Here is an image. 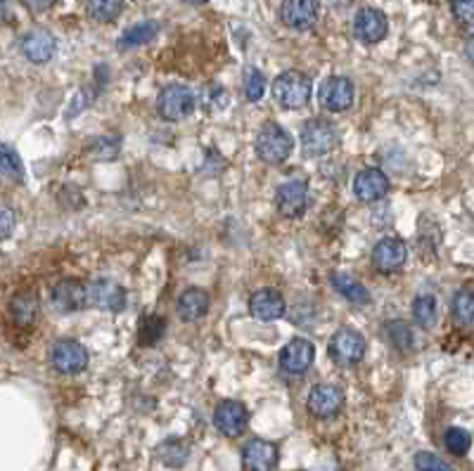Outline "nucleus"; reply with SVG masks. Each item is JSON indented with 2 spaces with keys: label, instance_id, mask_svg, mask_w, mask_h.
Segmentation results:
<instances>
[{
  "label": "nucleus",
  "instance_id": "obj_1",
  "mask_svg": "<svg viewBox=\"0 0 474 471\" xmlns=\"http://www.w3.org/2000/svg\"><path fill=\"white\" fill-rule=\"evenodd\" d=\"M273 97L282 110H304L311 100V78L301 71H282L273 81Z\"/></svg>",
  "mask_w": 474,
  "mask_h": 471
},
{
  "label": "nucleus",
  "instance_id": "obj_2",
  "mask_svg": "<svg viewBox=\"0 0 474 471\" xmlns=\"http://www.w3.org/2000/svg\"><path fill=\"white\" fill-rule=\"evenodd\" d=\"M294 140L282 126L278 123H264L256 136V155L261 162L282 164L287 156L292 155Z\"/></svg>",
  "mask_w": 474,
  "mask_h": 471
},
{
  "label": "nucleus",
  "instance_id": "obj_3",
  "mask_svg": "<svg viewBox=\"0 0 474 471\" xmlns=\"http://www.w3.org/2000/svg\"><path fill=\"white\" fill-rule=\"evenodd\" d=\"M339 145V130L332 121L325 119H313L301 129V149L306 156L318 159V156L330 155L332 149Z\"/></svg>",
  "mask_w": 474,
  "mask_h": 471
},
{
  "label": "nucleus",
  "instance_id": "obj_4",
  "mask_svg": "<svg viewBox=\"0 0 474 471\" xmlns=\"http://www.w3.org/2000/svg\"><path fill=\"white\" fill-rule=\"evenodd\" d=\"M195 93L190 91L188 85L171 84L159 93L157 111H159V117L166 119V121H183V119H188L190 114L195 111Z\"/></svg>",
  "mask_w": 474,
  "mask_h": 471
},
{
  "label": "nucleus",
  "instance_id": "obj_5",
  "mask_svg": "<svg viewBox=\"0 0 474 471\" xmlns=\"http://www.w3.org/2000/svg\"><path fill=\"white\" fill-rule=\"evenodd\" d=\"M365 355V339L361 332L351 330V327H342L332 334L330 339V358L337 365L344 368H353L363 360Z\"/></svg>",
  "mask_w": 474,
  "mask_h": 471
},
{
  "label": "nucleus",
  "instance_id": "obj_6",
  "mask_svg": "<svg viewBox=\"0 0 474 471\" xmlns=\"http://www.w3.org/2000/svg\"><path fill=\"white\" fill-rule=\"evenodd\" d=\"M85 304H88V308L119 313L126 306V289L114 280H95V282L85 284Z\"/></svg>",
  "mask_w": 474,
  "mask_h": 471
},
{
  "label": "nucleus",
  "instance_id": "obj_7",
  "mask_svg": "<svg viewBox=\"0 0 474 471\" xmlns=\"http://www.w3.org/2000/svg\"><path fill=\"white\" fill-rule=\"evenodd\" d=\"M50 362L59 375H78L88 365V351L74 339H59L50 351Z\"/></svg>",
  "mask_w": 474,
  "mask_h": 471
},
{
  "label": "nucleus",
  "instance_id": "obj_8",
  "mask_svg": "<svg viewBox=\"0 0 474 471\" xmlns=\"http://www.w3.org/2000/svg\"><path fill=\"white\" fill-rule=\"evenodd\" d=\"M387 31H389L387 14L382 10H377V7H363L353 17V36L361 43L375 46V43H380L387 36Z\"/></svg>",
  "mask_w": 474,
  "mask_h": 471
},
{
  "label": "nucleus",
  "instance_id": "obj_9",
  "mask_svg": "<svg viewBox=\"0 0 474 471\" xmlns=\"http://www.w3.org/2000/svg\"><path fill=\"white\" fill-rule=\"evenodd\" d=\"M372 265L380 272H397L401 271L406 259H408V249L406 242L398 237H384L380 239L372 249Z\"/></svg>",
  "mask_w": 474,
  "mask_h": 471
},
{
  "label": "nucleus",
  "instance_id": "obj_10",
  "mask_svg": "<svg viewBox=\"0 0 474 471\" xmlns=\"http://www.w3.org/2000/svg\"><path fill=\"white\" fill-rule=\"evenodd\" d=\"M280 20L294 31H306L318 20V0H282Z\"/></svg>",
  "mask_w": 474,
  "mask_h": 471
},
{
  "label": "nucleus",
  "instance_id": "obj_11",
  "mask_svg": "<svg viewBox=\"0 0 474 471\" xmlns=\"http://www.w3.org/2000/svg\"><path fill=\"white\" fill-rule=\"evenodd\" d=\"M344 405V391L335 384H318L309 394V410L320 420H330Z\"/></svg>",
  "mask_w": 474,
  "mask_h": 471
},
{
  "label": "nucleus",
  "instance_id": "obj_12",
  "mask_svg": "<svg viewBox=\"0 0 474 471\" xmlns=\"http://www.w3.org/2000/svg\"><path fill=\"white\" fill-rule=\"evenodd\" d=\"M275 207L287 218H297L309 207V185L304 181L282 182L275 192Z\"/></svg>",
  "mask_w": 474,
  "mask_h": 471
},
{
  "label": "nucleus",
  "instance_id": "obj_13",
  "mask_svg": "<svg viewBox=\"0 0 474 471\" xmlns=\"http://www.w3.org/2000/svg\"><path fill=\"white\" fill-rule=\"evenodd\" d=\"M247 422H249L247 407L242 405V403L223 401L221 405L216 407L214 424L223 436H228V439H237V436H242L245 429H247Z\"/></svg>",
  "mask_w": 474,
  "mask_h": 471
},
{
  "label": "nucleus",
  "instance_id": "obj_14",
  "mask_svg": "<svg viewBox=\"0 0 474 471\" xmlns=\"http://www.w3.org/2000/svg\"><path fill=\"white\" fill-rule=\"evenodd\" d=\"M50 301L52 306H55V310H59V313H74V310L88 308V304H85V284L74 278L59 280V282L52 287Z\"/></svg>",
  "mask_w": 474,
  "mask_h": 471
},
{
  "label": "nucleus",
  "instance_id": "obj_15",
  "mask_svg": "<svg viewBox=\"0 0 474 471\" xmlns=\"http://www.w3.org/2000/svg\"><path fill=\"white\" fill-rule=\"evenodd\" d=\"M316 349L309 339H292L285 349L280 351V368L287 375H304L311 368Z\"/></svg>",
  "mask_w": 474,
  "mask_h": 471
},
{
  "label": "nucleus",
  "instance_id": "obj_16",
  "mask_svg": "<svg viewBox=\"0 0 474 471\" xmlns=\"http://www.w3.org/2000/svg\"><path fill=\"white\" fill-rule=\"evenodd\" d=\"M320 104L327 111H346L353 104V84L344 76L327 78L320 88Z\"/></svg>",
  "mask_w": 474,
  "mask_h": 471
},
{
  "label": "nucleus",
  "instance_id": "obj_17",
  "mask_svg": "<svg viewBox=\"0 0 474 471\" xmlns=\"http://www.w3.org/2000/svg\"><path fill=\"white\" fill-rule=\"evenodd\" d=\"M242 465L247 471H273L278 465V446L264 439H252L242 448Z\"/></svg>",
  "mask_w": 474,
  "mask_h": 471
},
{
  "label": "nucleus",
  "instance_id": "obj_18",
  "mask_svg": "<svg viewBox=\"0 0 474 471\" xmlns=\"http://www.w3.org/2000/svg\"><path fill=\"white\" fill-rule=\"evenodd\" d=\"M58 50V40L48 29H33L22 39V52L33 65H46Z\"/></svg>",
  "mask_w": 474,
  "mask_h": 471
},
{
  "label": "nucleus",
  "instance_id": "obj_19",
  "mask_svg": "<svg viewBox=\"0 0 474 471\" xmlns=\"http://www.w3.org/2000/svg\"><path fill=\"white\" fill-rule=\"evenodd\" d=\"M353 192H356L358 200L368 201V204L380 201L384 194L389 192V178L380 168H363L353 181Z\"/></svg>",
  "mask_w": 474,
  "mask_h": 471
},
{
  "label": "nucleus",
  "instance_id": "obj_20",
  "mask_svg": "<svg viewBox=\"0 0 474 471\" xmlns=\"http://www.w3.org/2000/svg\"><path fill=\"white\" fill-rule=\"evenodd\" d=\"M249 313L256 320L273 323L278 317L285 315V298L273 289H259L249 297Z\"/></svg>",
  "mask_w": 474,
  "mask_h": 471
},
{
  "label": "nucleus",
  "instance_id": "obj_21",
  "mask_svg": "<svg viewBox=\"0 0 474 471\" xmlns=\"http://www.w3.org/2000/svg\"><path fill=\"white\" fill-rule=\"evenodd\" d=\"M209 304H211V298L204 289H197V287H190L181 294L178 298V315L185 323H197L201 317L207 315Z\"/></svg>",
  "mask_w": 474,
  "mask_h": 471
},
{
  "label": "nucleus",
  "instance_id": "obj_22",
  "mask_svg": "<svg viewBox=\"0 0 474 471\" xmlns=\"http://www.w3.org/2000/svg\"><path fill=\"white\" fill-rule=\"evenodd\" d=\"M330 282L339 297H344L349 304L365 306L371 301V291H368V287H365L361 280L353 278V275H349V272H332Z\"/></svg>",
  "mask_w": 474,
  "mask_h": 471
},
{
  "label": "nucleus",
  "instance_id": "obj_23",
  "mask_svg": "<svg viewBox=\"0 0 474 471\" xmlns=\"http://www.w3.org/2000/svg\"><path fill=\"white\" fill-rule=\"evenodd\" d=\"M384 334L394 343V349L401 351V353H413L417 349L416 342V332L410 324H406L403 320H389L384 324Z\"/></svg>",
  "mask_w": 474,
  "mask_h": 471
},
{
  "label": "nucleus",
  "instance_id": "obj_24",
  "mask_svg": "<svg viewBox=\"0 0 474 471\" xmlns=\"http://www.w3.org/2000/svg\"><path fill=\"white\" fill-rule=\"evenodd\" d=\"M157 33H159V24L157 22H140V24L126 29L124 36L119 39V48L121 50H130V48L145 46V43H150L155 39Z\"/></svg>",
  "mask_w": 474,
  "mask_h": 471
},
{
  "label": "nucleus",
  "instance_id": "obj_25",
  "mask_svg": "<svg viewBox=\"0 0 474 471\" xmlns=\"http://www.w3.org/2000/svg\"><path fill=\"white\" fill-rule=\"evenodd\" d=\"M10 313H13L14 323L22 324V327H29L39 315V301H36L33 294H17L10 301Z\"/></svg>",
  "mask_w": 474,
  "mask_h": 471
},
{
  "label": "nucleus",
  "instance_id": "obj_26",
  "mask_svg": "<svg viewBox=\"0 0 474 471\" xmlns=\"http://www.w3.org/2000/svg\"><path fill=\"white\" fill-rule=\"evenodd\" d=\"M124 10V0H88L85 3V13L93 22H100V24H110L121 14Z\"/></svg>",
  "mask_w": 474,
  "mask_h": 471
},
{
  "label": "nucleus",
  "instance_id": "obj_27",
  "mask_svg": "<svg viewBox=\"0 0 474 471\" xmlns=\"http://www.w3.org/2000/svg\"><path fill=\"white\" fill-rule=\"evenodd\" d=\"M413 317L416 323L423 327V330H432L439 320V306H436V298L432 294H423L413 301Z\"/></svg>",
  "mask_w": 474,
  "mask_h": 471
},
{
  "label": "nucleus",
  "instance_id": "obj_28",
  "mask_svg": "<svg viewBox=\"0 0 474 471\" xmlns=\"http://www.w3.org/2000/svg\"><path fill=\"white\" fill-rule=\"evenodd\" d=\"M451 310H453L455 323L462 324V327H472V323H474L472 287H462V289L455 294L453 304H451Z\"/></svg>",
  "mask_w": 474,
  "mask_h": 471
},
{
  "label": "nucleus",
  "instance_id": "obj_29",
  "mask_svg": "<svg viewBox=\"0 0 474 471\" xmlns=\"http://www.w3.org/2000/svg\"><path fill=\"white\" fill-rule=\"evenodd\" d=\"M0 175L10 182L24 181V166H22L20 155L7 145H0Z\"/></svg>",
  "mask_w": 474,
  "mask_h": 471
},
{
  "label": "nucleus",
  "instance_id": "obj_30",
  "mask_svg": "<svg viewBox=\"0 0 474 471\" xmlns=\"http://www.w3.org/2000/svg\"><path fill=\"white\" fill-rule=\"evenodd\" d=\"M157 458L162 459L166 467L181 469L185 465V459H188V446H183L181 440H166V443L157 448Z\"/></svg>",
  "mask_w": 474,
  "mask_h": 471
},
{
  "label": "nucleus",
  "instance_id": "obj_31",
  "mask_svg": "<svg viewBox=\"0 0 474 471\" xmlns=\"http://www.w3.org/2000/svg\"><path fill=\"white\" fill-rule=\"evenodd\" d=\"M164 330H166V320H164V317H145L143 324H140V332H138V339H140L143 346H155L164 336Z\"/></svg>",
  "mask_w": 474,
  "mask_h": 471
},
{
  "label": "nucleus",
  "instance_id": "obj_32",
  "mask_svg": "<svg viewBox=\"0 0 474 471\" xmlns=\"http://www.w3.org/2000/svg\"><path fill=\"white\" fill-rule=\"evenodd\" d=\"M470 443H472V439H470V433L465 431V429L453 426V429H449V431L443 433V446H446V450H449L451 455H455V458H462V455L470 450Z\"/></svg>",
  "mask_w": 474,
  "mask_h": 471
},
{
  "label": "nucleus",
  "instance_id": "obj_33",
  "mask_svg": "<svg viewBox=\"0 0 474 471\" xmlns=\"http://www.w3.org/2000/svg\"><path fill=\"white\" fill-rule=\"evenodd\" d=\"M119 149H121V138L119 136H100L98 140L91 145V155L95 156V159H103V162H107V159H114V156L119 155Z\"/></svg>",
  "mask_w": 474,
  "mask_h": 471
},
{
  "label": "nucleus",
  "instance_id": "obj_34",
  "mask_svg": "<svg viewBox=\"0 0 474 471\" xmlns=\"http://www.w3.org/2000/svg\"><path fill=\"white\" fill-rule=\"evenodd\" d=\"M266 93V78L259 69H247L245 74V97L249 102H259L261 97Z\"/></svg>",
  "mask_w": 474,
  "mask_h": 471
},
{
  "label": "nucleus",
  "instance_id": "obj_35",
  "mask_svg": "<svg viewBox=\"0 0 474 471\" xmlns=\"http://www.w3.org/2000/svg\"><path fill=\"white\" fill-rule=\"evenodd\" d=\"M451 10H453L455 20L461 22L465 29H472L474 0H451Z\"/></svg>",
  "mask_w": 474,
  "mask_h": 471
},
{
  "label": "nucleus",
  "instance_id": "obj_36",
  "mask_svg": "<svg viewBox=\"0 0 474 471\" xmlns=\"http://www.w3.org/2000/svg\"><path fill=\"white\" fill-rule=\"evenodd\" d=\"M417 471H451V467L442 458H436L432 452H417L416 455Z\"/></svg>",
  "mask_w": 474,
  "mask_h": 471
},
{
  "label": "nucleus",
  "instance_id": "obj_37",
  "mask_svg": "<svg viewBox=\"0 0 474 471\" xmlns=\"http://www.w3.org/2000/svg\"><path fill=\"white\" fill-rule=\"evenodd\" d=\"M14 230V211L0 201V239L10 237Z\"/></svg>",
  "mask_w": 474,
  "mask_h": 471
},
{
  "label": "nucleus",
  "instance_id": "obj_38",
  "mask_svg": "<svg viewBox=\"0 0 474 471\" xmlns=\"http://www.w3.org/2000/svg\"><path fill=\"white\" fill-rule=\"evenodd\" d=\"M58 0H26V5L31 7L33 13H43V10H50Z\"/></svg>",
  "mask_w": 474,
  "mask_h": 471
},
{
  "label": "nucleus",
  "instance_id": "obj_39",
  "mask_svg": "<svg viewBox=\"0 0 474 471\" xmlns=\"http://www.w3.org/2000/svg\"><path fill=\"white\" fill-rule=\"evenodd\" d=\"M5 13H7V0H0V20L5 17Z\"/></svg>",
  "mask_w": 474,
  "mask_h": 471
},
{
  "label": "nucleus",
  "instance_id": "obj_40",
  "mask_svg": "<svg viewBox=\"0 0 474 471\" xmlns=\"http://www.w3.org/2000/svg\"><path fill=\"white\" fill-rule=\"evenodd\" d=\"M185 3H192V5H201V3H207V0H185Z\"/></svg>",
  "mask_w": 474,
  "mask_h": 471
}]
</instances>
